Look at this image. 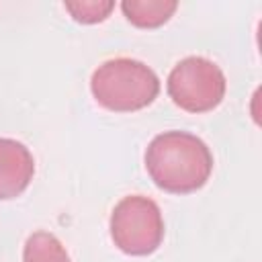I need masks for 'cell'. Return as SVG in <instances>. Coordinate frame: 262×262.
<instances>
[{"label": "cell", "instance_id": "6da1fadb", "mask_svg": "<svg viewBox=\"0 0 262 262\" xmlns=\"http://www.w3.org/2000/svg\"><path fill=\"white\" fill-rule=\"evenodd\" d=\"M154 184L170 194H190L207 184L213 172L209 145L188 131H164L156 135L143 156Z\"/></svg>", "mask_w": 262, "mask_h": 262}, {"label": "cell", "instance_id": "7a4b0ae2", "mask_svg": "<svg viewBox=\"0 0 262 262\" xmlns=\"http://www.w3.org/2000/svg\"><path fill=\"white\" fill-rule=\"evenodd\" d=\"M94 100L113 113H135L160 94L158 74L139 59L115 57L100 63L90 78Z\"/></svg>", "mask_w": 262, "mask_h": 262}, {"label": "cell", "instance_id": "3957f363", "mask_svg": "<svg viewBox=\"0 0 262 262\" xmlns=\"http://www.w3.org/2000/svg\"><path fill=\"white\" fill-rule=\"evenodd\" d=\"M113 244L127 256H149L164 242V217L156 201L143 194L123 196L108 221Z\"/></svg>", "mask_w": 262, "mask_h": 262}, {"label": "cell", "instance_id": "277c9868", "mask_svg": "<svg viewBox=\"0 0 262 262\" xmlns=\"http://www.w3.org/2000/svg\"><path fill=\"white\" fill-rule=\"evenodd\" d=\"M166 90L178 108L201 115L221 104L227 80L215 61L203 55H188L170 70Z\"/></svg>", "mask_w": 262, "mask_h": 262}, {"label": "cell", "instance_id": "5b68a950", "mask_svg": "<svg viewBox=\"0 0 262 262\" xmlns=\"http://www.w3.org/2000/svg\"><path fill=\"white\" fill-rule=\"evenodd\" d=\"M35 176V158L16 139L0 137V201L16 199Z\"/></svg>", "mask_w": 262, "mask_h": 262}, {"label": "cell", "instance_id": "8992f818", "mask_svg": "<svg viewBox=\"0 0 262 262\" xmlns=\"http://www.w3.org/2000/svg\"><path fill=\"white\" fill-rule=\"evenodd\" d=\"M178 2L174 0H125L121 10L125 18L137 29H158L170 20L176 12Z\"/></svg>", "mask_w": 262, "mask_h": 262}, {"label": "cell", "instance_id": "52a82bcc", "mask_svg": "<svg viewBox=\"0 0 262 262\" xmlns=\"http://www.w3.org/2000/svg\"><path fill=\"white\" fill-rule=\"evenodd\" d=\"M23 262H70V256L53 233L35 231L25 242Z\"/></svg>", "mask_w": 262, "mask_h": 262}, {"label": "cell", "instance_id": "ba28073f", "mask_svg": "<svg viewBox=\"0 0 262 262\" xmlns=\"http://www.w3.org/2000/svg\"><path fill=\"white\" fill-rule=\"evenodd\" d=\"M63 8L72 14L76 23L82 25H96L108 18L115 8L113 0H78V2H63Z\"/></svg>", "mask_w": 262, "mask_h": 262}]
</instances>
